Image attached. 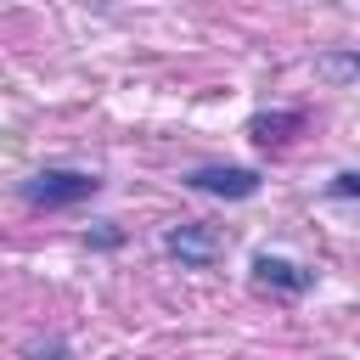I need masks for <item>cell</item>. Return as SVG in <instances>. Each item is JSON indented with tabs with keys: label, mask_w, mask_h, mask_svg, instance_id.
I'll list each match as a JSON object with an SVG mask.
<instances>
[{
	"label": "cell",
	"mask_w": 360,
	"mask_h": 360,
	"mask_svg": "<svg viewBox=\"0 0 360 360\" xmlns=\"http://www.w3.org/2000/svg\"><path fill=\"white\" fill-rule=\"evenodd\" d=\"M186 186L191 191H208V197H231V202H242V197H259V169H242V163H202V169H191L186 174Z\"/></svg>",
	"instance_id": "obj_3"
},
{
	"label": "cell",
	"mask_w": 360,
	"mask_h": 360,
	"mask_svg": "<svg viewBox=\"0 0 360 360\" xmlns=\"http://www.w3.org/2000/svg\"><path fill=\"white\" fill-rule=\"evenodd\" d=\"M298 124H304L298 112H259V118H248V135H253L259 146H281L287 129H298Z\"/></svg>",
	"instance_id": "obj_5"
},
{
	"label": "cell",
	"mask_w": 360,
	"mask_h": 360,
	"mask_svg": "<svg viewBox=\"0 0 360 360\" xmlns=\"http://www.w3.org/2000/svg\"><path fill=\"white\" fill-rule=\"evenodd\" d=\"M354 191H360V174H354V169H338V174H332V197H343V202H349Z\"/></svg>",
	"instance_id": "obj_7"
},
{
	"label": "cell",
	"mask_w": 360,
	"mask_h": 360,
	"mask_svg": "<svg viewBox=\"0 0 360 360\" xmlns=\"http://www.w3.org/2000/svg\"><path fill=\"white\" fill-rule=\"evenodd\" d=\"M253 281H259L264 292L304 298V292L315 287V270H304V264H298V259H287V253H259V259H253Z\"/></svg>",
	"instance_id": "obj_4"
},
{
	"label": "cell",
	"mask_w": 360,
	"mask_h": 360,
	"mask_svg": "<svg viewBox=\"0 0 360 360\" xmlns=\"http://www.w3.org/2000/svg\"><path fill=\"white\" fill-rule=\"evenodd\" d=\"M17 191H22L28 208H73V202L101 191V174H90V169H39Z\"/></svg>",
	"instance_id": "obj_1"
},
{
	"label": "cell",
	"mask_w": 360,
	"mask_h": 360,
	"mask_svg": "<svg viewBox=\"0 0 360 360\" xmlns=\"http://www.w3.org/2000/svg\"><path fill=\"white\" fill-rule=\"evenodd\" d=\"M315 73H321V79H332V84H349V79L360 73V56H354V51H332V56H321V62H315Z\"/></svg>",
	"instance_id": "obj_6"
},
{
	"label": "cell",
	"mask_w": 360,
	"mask_h": 360,
	"mask_svg": "<svg viewBox=\"0 0 360 360\" xmlns=\"http://www.w3.org/2000/svg\"><path fill=\"white\" fill-rule=\"evenodd\" d=\"M163 253L180 259L186 270H214L225 259V231L208 225V219H180V225L163 231Z\"/></svg>",
	"instance_id": "obj_2"
},
{
	"label": "cell",
	"mask_w": 360,
	"mask_h": 360,
	"mask_svg": "<svg viewBox=\"0 0 360 360\" xmlns=\"http://www.w3.org/2000/svg\"><path fill=\"white\" fill-rule=\"evenodd\" d=\"M90 242H96V248H118V242H124V236H118V231H112V219H101V231H90Z\"/></svg>",
	"instance_id": "obj_8"
}]
</instances>
